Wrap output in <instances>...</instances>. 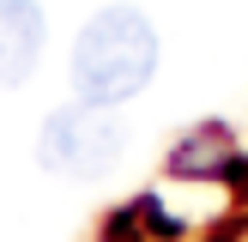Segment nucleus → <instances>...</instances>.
Segmentation results:
<instances>
[{
	"label": "nucleus",
	"instance_id": "nucleus-1",
	"mask_svg": "<svg viewBox=\"0 0 248 242\" xmlns=\"http://www.w3.org/2000/svg\"><path fill=\"white\" fill-rule=\"evenodd\" d=\"M152 67H157V30L140 6H103L97 18H85L67 60L79 103H103V109H121L127 97H140L152 85Z\"/></svg>",
	"mask_w": 248,
	"mask_h": 242
},
{
	"label": "nucleus",
	"instance_id": "nucleus-2",
	"mask_svg": "<svg viewBox=\"0 0 248 242\" xmlns=\"http://www.w3.org/2000/svg\"><path fill=\"white\" fill-rule=\"evenodd\" d=\"M127 157V121L103 103H61L36 133V164L61 182H103Z\"/></svg>",
	"mask_w": 248,
	"mask_h": 242
},
{
	"label": "nucleus",
	"instance_id": "nucleus-3",
	"mask_svg": "<svg viewBox=\"0 0 248 242\" xmlns=\"http://www.w3.org/2000/svg\"><path fill=\"white\" fill-rule=\"evenodd\" d=\"M43 36H48V24L36 0H0V91H12L36 73Z\"/></svg>",
	"mask_w": 248,
	"mask_h": 242
}]
</instances>
